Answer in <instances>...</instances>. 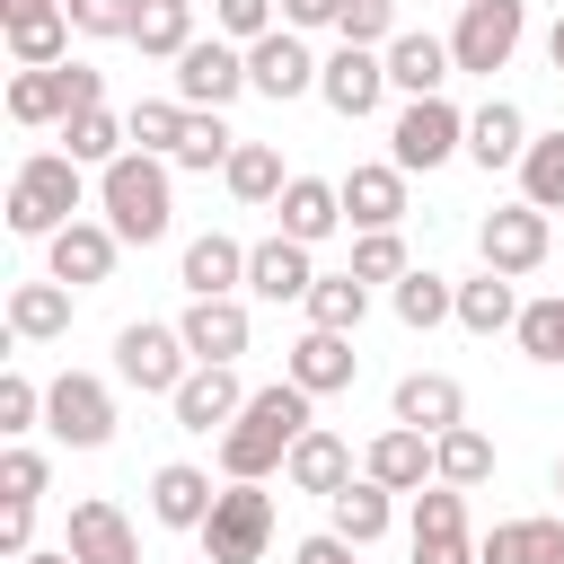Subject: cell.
Wrapping results in <instances>:
<instances>
[{
    "instance_id": "obj_35",
    "label": "cell",
    "mask_w": 564,
    "mask_h": 564,
    "mask_svg": "<svg viewBox=\"0 0 564 564\" xmlns=\"http://www.w3.org/2000/svg\"><path fill=\"white\" fill-rule=\"evenodd\" d=\"M132 44H141L150 62H176V53L194 44V0H141V9H132Z\"/></svg>"
},
{
    "instance_id": "obj_24",
    "label": "cell",
    "mask_w": 564,
    "mask_h": 564,
    "mask_svg": "<svg viewBox=\"0 0 564 564\" xmlns=\"http://www.w3.org/2000/svg\"><path fill=\"white\" fill-rule=\"evenodd\" d=\"M273 212H282V238L317 247V238H335V229H344V185H326V176H291Z\"/></svg>"
},
{
    "instance_id": "obj_8",
    "label": "cell",
    "mask_w": 564,
    "mask_h": 564,
    "mask_svg": "<svg viewBox=\"0 0 564 564\" xmlns=\"http://www.w3.org/2000/svg\"><path fill=\"white\" fill-rule=\"evenodd\" d=\"M44 432H53L62 449H106V441H115V388L88 379V370H62V379L44 388Z\"/></svg>"
},
{
    "instance_id": "obj_19",
    "label": "cell",
    "mask_w": 564,
    "mask_h": 564,
    "mask_svg": "<svg viewBox=\"0 0 564 564\" xmlns=\"http://www.w3.org/2000/svg\"><path fill=\"white\" fill-rule=\"evenodd\" d=\"M79 564H141V538H132V520L106 502V494H88V502H70V538H62Z\"/></svg>"
},
{
    "instance_id": "obj_47",
    "label": "cell",
    "mask_w": 564,
    "mask_h": 564,
    "mask_svg": "<svg viewBox=\"0 0 564 564\" xmlns=\"http://www.w3.org/2000/svg\"><path fill=\"white\" fill-rule=\"evenodd\" d=\"M44 485H53L44 449H26V441H18V449H0V502H35Z\"/></svg>"
},
{
    "instance_id": "obj_27",
    "label": "cell",
    "mask_w": 564,
    "mask_h": 564,
    "mask_svg": "<svg viewBox=\"0 0 564 564\" xmlns=\"http://www.w3.org/2000/svg\"><path fill=\"white\" fill-rule=\"evenodd\" d=\"M212 502H220V494H212V476H203V467H185V458H167V467L150 476V520H159V529H203V520H212Z\"/></svg>"
},
{
    "instance_id": "obj_59",
    "label": "cell",
    "mask_w": 564,
    "mask_h": 564,
    "mask_svg": "<svg viewBox=\"0 0 564 564\" xmlns=\"http://www.w3.org/2000/svg\"><path fill=\"white\" fill-rule=\"evenodd\" d=\"M458 9H467V0H458Z\"/></svg>"
},
{
    "instance_id": "obj_56",
    "label": "cell",
    "mask_w": 564,
    "mask_h": 564,
    "mask_svg": "<svg viewBox=\"0 0 564 564\" xmlns=\"http://www.w3.org/2000/svg\"><path fill=\"white\" fill-rule=\"evenodd\" d=\"M546 564H564V520H555V538H546Z\"/></svg>"
},
{
    "instance_id": "obj_18",
    "label": "cell",
    "mask_w": 564,
    "mask_h": 564,
    "mask_svg": "<svg viewBox=\"0 0 564 564\" xmlns=\"http://www.w3.org/2000/svg\"><path fill=\"white\" fill-rule=\"evenodd\" d=\"M247 291H256V300H273V308H282V300H308V291H317L308 247H300V238H282V229H273V238H256V247H247Z\"/></svg>"
},
{
    "instance_id": "obj_2",
    "label": "cell",
    "mask_w": 564,
    "mask_h": 564,
    "mask_svg": "<svg viewBox=\"0 0 564 564\" xmlns=\"http://www.w3.org/2000/svg\"><path fill=\"white\" fill-rule=\"evenodd\" d=\"M97 203H106V229H115L123 247H150V238H167V220H176L167 159H150V150H123L115 167H97Z\"/></svg>"
},
{
    "instance_id": "obj_29",
    "label": "cell",
    "mask_w": 564,
    "mask_h": 564,
    "mask_svg": "<svg viewBox=\"0 0 564 564\" xmlns=\"http://www.w3.org/2000/svg\"><path fill=\"white\" fill-rule=\"evenodd\" d=\"M9 335L18 344H53V335H70V282H18L9 291Z\"/></svg>"
},
{
    "instance_id": "obj_17",
    "label": "cell",
    "mask_w": 564,
    "mask_h": 564,
    "mask_svg": "<svg viewBox=\"0 0 564 564\" xmlns=\"http://www.w3.org/2000/svg\"><path fill=\"white\" fill-rule=\"evenodd\" d=\"M115 247H123V238H115L106 220H70L62 238H44V273L70 282V291H97V282L115 273Z\"/></svg>"
},
{
    "instance_id": "obj_4",
    "label": "cell",
    "mask_w": 564,
    "mask_h": 564,
    "mask_svg": "<svg viewBox=\"0 0 564 564\" xmlns=\"http://www.w3.org/2000/svg\"><path fill=\"white\" fill-rule=\"evenodd\" d=\"M194 538H203V564H264V546H273V494L264 485H220V502H212V520Z\"/></svg>"
},
{
    "instance_id": "obj_33",
    "label": "cell",
    "mask_w": 564,
    "mask_h": 564,
    "mask_svg": "<svg viewBox=\"0 0 564 564\" xmlns=\"http://www.w3.org/2000/svg\"><path fill=\"white\" fill-rule=\"evenodd\" d=\"M388 511H397V494L370 485V476H352V485L335 494V538H344V546H379V538H388Z\"/></svg>"
},
{
    "instance_id": "obj_34",
    "label": "cell",
    "mask_w": 564,
    "mask_h": 564,
    "mask_svg": "<svg viewBox=\"0 0 564 564\" xmlns=\"http://www.w3.org/2000/svg\"><path fill=\"white\" fill-rule=\"evenodd\" d=\"M520 291L502 282V273H476V282H458V326L467 335H502V326H520Z\"/></svg>"
},
{
    "instance_id": "obj_51",
    "label": "cell",
    "mask_w": 564,
    "mask_h": 564,
    "mask_svg": "<svg viewBox=\"0 0 564 564\" xmlns=\"http://www.w3.org/2000/svg\"><path fill=\"white\" fill-rule=\"evenodd\" d=\"M0 555H9V564L35 555V502H0Z\"/></svg>"
},
{
    "instance_id": "obj_11",
    "label": "cell",
    "mask_w": 564,
    "mask_h": 564,
    "mask_svg": "<svg viewBox=\"0 0 564 564\" xmlns=\"http://www.w3.org/2000/svg\"><path fill=\"white\" fill-rule=\"evenodd\" d=\"M238 88H247V53H238L229 35H194V44L176 53V106H194V115H220Z\"/></svg>"
},
{
    "instance_id": "obj_23",
    "label": "cell",
    "mask_w": 564,
    "mask_h": 564,
    "mask_svg": "<svg viewBox=\"0 0 564 564\" xmlns=\"http://www.w3.org/2000/svg\"><path fill=\"white\" fill-rule=\"evenodd\" d=\"M520 150H529V115H520L511 97H485V106L467 115V159L494 176V167H520Z\"/></svg>"
},
{
    "instance_id": "obj_20",
    "label": "cell",
    "mask_w": 564,
    "mask_h": 564,
    "mask_svg": "<svg viewBox=\"0 0 564 564\" xmlns=\"http://www.w3.org/2000/svg\"><path fill=\"white\" fill-rule=\"evenodd\" d=\"M335 185H344V220L352 229H397L405 220V167L397 159H370V167H352Z\"/></svg>"
},
{
    "instance_id": "obj_15",
    "label": "cell",
    "mask_w": 564,
    "mask_h": 564,
    "mask_svg": "<svg viewBox=\"0 0 564 564\" xmlns=\"http://www.w3.org/2000/svg\"><path fill=\"white\" fill-rule=\"evenodd\" d=\"M361 476H370V485H388V494H423V485H441V449H432V432L388 423V432L361 449Z\"/></svg>"
},
{
    "instance_id": "obj_58",
    "label": "cell",
    "mask_w": 564,
    "mask_h": 564,
    "mask_svg": "<svg viewBox=\"0 0 564 564\" xmlns=\"http://www.w3.org/2000/svg\"><path fill=\"white\" fill-rule=\"evenodd\" d=\"M555 494H564V458H555Z\"/></svg>"
},
{
    "instance_id": "obj_14",
    "label": "cell",
    "mask_w": 564,
    "mask_h": 564,
    "mask_svg": "<svg viewBox=\"0 0 564 564\" xmlns=\"http://www.w3.org/2000/svg\"><path fill=\"white\" fill-rule=\"evenodd\" d=\"M317 97L344 115V123H361V115H379V97H388V53H361V44H335L326 62H317Z\"/></svg>"
},
{
    "instance_id": "obj_54",
    "label": "cell",
    "mask_w": 564,
    "mask_h": 564,
    "mask_svg": "<svg viewBox=\"0 0 564 564\" xmlns=\"http://www.w3.org/2000/svg\"><path fill=\"white\" fill-rule=\"evenodd\" d=\"M546 62H555V79H564V18L546 26Z\"/></svg>"
},
{
    "instance_id": "obj_42",
    "label": "cell",
    "mask_w": 564,
    "mask_h": 564,
    "mask_svg": "<svg viewBox=\"0 0 564 564\" xmlns=\"http://www.w3.org/2000/svg\"><path fill=\"white\" fill-rule=\"evenodd\" d=\"M432 449H441V485H458V494H476V485L494 476V441H485L476 423H458V432H441Z\"/></svg>"
},
{
    "instance_id": "obj_44",
    "label": "cell",
    "mask_w": 564,
    "mask_h": 564,
    "mask_svg": "<svg viewBox=\"0 0 564 564\" xmlns=\"http://www.w3.org/2000/svg\"><path fill=\"white\" fill-rule=\"evenodd\" d=\"M229 150H238V132H229V123H220V115H194V123H185V141H176V159H167V167H203V176H212V167H229Z\"/></svg>"
},
{
    "instance_id": "obj_55",
    "label": "cell",
    "mask_w": 564,
    "mask_h": 564,
    "mask_svg": "<svg viewBox=\"0 0 564 564\" xmlns=\"http://www.w3.org/2000/svg\"><path fill=\"white\" fill-rule=\"evenodd\" d=\"M18 9H62V0H0V18H18Z\"/></svg>"
},
{
    "instance_id": "obj_39",
    "label": "cell",
    "mask_w": 564,
    "mask_h": 564,
    "mask_svg": "<svg viewBox=\"0 0 564 564\" xmlns=\"http://www.w3.org/2000/svg\"><path fill=\"white\" fill-rule=\"evenodd\" d=\"M520 203L564 212V132H538V141L520 150Z\"/></svg>"
},
{
    "instance_id": "obj_40",
    "label": "cell",
    "mask_w": 564,
    "mask_h": 564,
    "mask_svg": "<svg viewBox=\"0 0 564 564\" xmlns=\"http://www.w3.org/2000/svg\"><path fill=\"white\" fill-rule=\"evenodd\" d=\"M123 123H132V150H150V159H176V141H185L194 106H176V97H141Z\"/></svg>"
},
{
    "instance_id": "obj_12",
    "label": "cell",
    "mask_w": 564,
    "mask_h": 564,
    "mask_svg": "<svg viewBox=\"0 0 564 564\" xmlns=\"http://www.w3.org/2000/svg\"><path fill=\"white\" fill-rule=\"evenodd\" d=\"M414 564H476V538H467V494L458 485H423L414 494V538H405Z\"/></svg>"
},
{
    "instance_id": "obj_1",
    "label": "cell",
    "mask_w": 564,
    "mask_h": 564,
    "mask_svg": "<svg viewBox=\"0 0 564 564\" xmlns=\"http://www.w3.org/2000/svg\"><path fill=\"white\" fill-rule=\"evenodd\" d=\"M308 405H317V397H308V388H291V379L256 388V397H247V414L220 432V476H229V485H264V476L300 449V432H317V423H308Z\"/></svg>"
},
{
    "instance_id": "obj_48",
    "label": "cell",
    "mask_w": 564,
    "mask_h": 564,
    "mask_svg": "<svg viewBox=\"0 0 564 564\" xmlns=\"http://www.w3.org/2000/svg\"><path fill=\"white\" fill-rule=\"evenodd\" d=\"M70 9V35H123L132 44V9L141 0H62Z\"/></svg>"
},
{
    "instance_id": "obj_43",
    "label": "cell",
    "mask_w": 564,
    "mask_h": 564,
    "mask_svg": "<svg viewBox=\"0 0 564 564\" xmlns=\"http://www.w3.org/2000/svg\"><path fill=\"white\" fill-rule=\"evenodd\" d=\"M335 35H344V44H361V53H388L405 26H397V0H344Z\"/></svg>"
},
{
    "instance_id": "obj_32",
    "label": "cell",
    "mask_w": 564,
    "mask_h": 564,
    "mask_svg": "<svg viewBox=\"0 0 564 564\" xmlns=\"http://www.w3.org/2000/svg\"><path fill=\"white\" fill-rule=\"evenodd\" d=\"M308 308V326H326V335H361V317H370V282L344 264V273H317V291L300 300Z\"/></svg>"
},
{
    "instance_id": "obj_36",
    "label": "cell",
    "mask_w": 564,
    "mask_h": 564,
    "mask_svg": "<svg viewBox=\"0 0 564 564\" xmlns=\"http://www.w3.org/2000/svg\"><path fill=\"white\" fill-rule=\"evenodd\" d=\"M220 176H229V194H238V203H282V185H291V176H282V150H273V141H238Z\"/></svg>"
},
{
    "instance_id": "obj_21",
    "label": "cell",
    "mask_w": 564,
    "mask_h": 564,
    "mask_svg": "<svg viewBox=\"0 0 564 564\" xmlns=\"http://www.w3.org/2000/svg\"><path fill=\"white\" fill-rule=\"evenodd\" d=\"M291 388H308V397H335V388H352L361 379V352H352V335H326V326H308L300 344H291V370H282Z\"/></svg>"
},
{
    "instance_id": "obj_30",
    "label": "cell",
    "mask_w": 564,
    "mask_h": 564,
    "mask_svg": "<svg viewBox=\"0 0 564 564\" xmlns=\"http://www.w3.org/2000/svg\"><path fill=\"white\" fill-rule=\"evenodd\" d=\"M282 476H291L300 494H326V502H335V494L352 485V449H344V441L317 423V432H300V449L282 458Z\"/></svg>"
},
{
    "instance_id": "obj_41",
    "label": "cell",
    "mask_w": 564,
    "mask_h": 564,
    "mask_svg": "<svg viewBox=\"0 0 564 564\" xmlns=\"http://www.w3.org/2000/svg\"><path fill=\"white\" fill-rule=\"evenodd\" d=\"M388 300H397V317H405L414 335H423V326H441V317H458V282H441V273H423V264H414Z\"/></svg>"
},
{
    "instance_id": "obj_49",
    "label": "cell",
    "mask_w": 564,
    "mask_h": 564,
    "mask_svg": "<svg viewBox=\"0 0 564 564\" xmlns=\"http://www.w3.org/2000/svg\"><path fill=\"white\" fill-rule=\"evenodd\" d=\"M35 414H44V388H35L26 370H9V379H0V432L18 441V432H35Z\"/></svg>"
},
{
    "instance_id": "obj_5",
    "label": "cell",
    "mask_w": 564,
    "mask_h": 564,
    "mask_svg": "<svg viewBox=\"0 0 564 564\" xmlns=\"http://www.w3.org/2000/svg\"><path fill=\"white\" fill-rule=\"evenodd\" d=\"M520 35H529V0H467L458 26H449V62L476 70V79H494L520 53Z\"/></svg>"
},
{
    "instance_id": "obj_37",
    "label": "cell",
    "mask_w": 564,
    "mask_h": 564,
    "mask_svg": "<svg viewBox=\"0 0 564 564\" xmlns=\"http://www.w3.org/2000/svg\"><path fill=\"white\" fill-rule=\"evenodd\" d=\"M62 141H70V159H79V167H115V159H123V141H132V123H123V115H106V106H88V115H70V123H62Z\"/></svg>"
},
{
    "instance_id": "obj_45",
    "label": "cell",
    "mask_w": 564,
    "mask_h": 564,
    "mask_svg": "<svg viewBox=\"0 0 564 564\" xmlns=\"http://www.w3.org/2000/svg\"><path fill=\"white\" fill-rule=\"evenodd\" d=\"M511 335H520V352H529V361H564V291H555V300H529Z\"/></svg>"
},
{
    "instance_id": "obj_57",
    "label": "cell",
    "mask_w": 564,
    "mask_h": 564,
    "mask_svg": "<svg viewBox=\"0 0 564 564\" xmlns=\"http://www.w3.org/2000/svg\"><path fill=\"white\" fill-rule=\"evenodd\" d=\"M26 564H79V555H70V546H53V555H26Z\"/></svg>"
},
{
    "instance_id": "obj_28",
    "label": "cell",
    "mask_w": 564,
    "mask_h": 564,
    "mask_svg": "<svg viewBox=\"0 0 564 564\" xmlns=\"http://www.w3.org/2000/svg\"><path fill=\"white\" fill-rule=\"evenodd\" d=\"M458 62H449V35H423V26H405L397 44H388V88H405V97H441V79H449Z\"/></svg>"
},
{
    "instance_id": "obj_26",
    "label": "cell",
    "mask_w": 564,
    "mask_h": 564,
    "mask_svg": "<svg viewBox=\"0 0 564 564\" xmlns=\"http://www.w3.org/2000/svg\"><path fill=\"white\" fill-rule=\"evenodd\" d=\"M176 335H185L194 361H238V352H247V308H238V300H185Z\"/></svg>"
},
{
    "instance_id": "obj_25",
    "label": "cell",
    "mask_w": 564,
    "mask_h": 564,
    "mask_svg": "<svg viewBox=\"0 0 564 564\" xmlns=\"http://www.w3.org/2000/svg\"><path fill=\"white\" fill-rule=\"evenodd\" d=\"M176 282H185L194 300H238V282H247V247H238V238H220V229H203V238L185 247Z\"/></svg>"
},
{
    "instance_id": "obj_3",
    "label": "cell",
    "mask_w": 564,
    "mask_h": 564,
    "mask_svg": "<svg viewBox=\"0 0 564 564\" xmlns=\"http://www.w3.org/2000/svg\"><path fill=\"white\" fill-rule=\"evenodd\" d=\"M79 159L70 150H35L18 176H9V229L18 238H62L70 220H79Z\"/></svg>"
},
{
    "instance_id": "obj_22",
    "label": "cell",
    "mask_w": 564,
    "mask_h": 564,
    "mask_svg": "<svg viewBox=\"0 0 564 564\" xmlns=\"http://www.w3.org/2000/svg\"><path fill=\"white\" fill-rule=\"evenodd\" d=\"M388 405H397V423H414V432H432V441L467 423V397H458V379H449V370H405Z\"/></svg>"
},
{
    "instance_id": "obj_7",
    "label": "cell",
    "mask_w": 564,
    "mask_h": 564,
    "mask_svg": "<svg viewBox=\"0 0 564 564\" xmlns=\"http://www.w3.org/2000/svg\"><path fill=\"white\" fill-rule=\"evenodd\" d=\"M458 150H467V115H458L449 97H405V115L388 123V159H397L405 176H414V167L432 176V167L458 159Z\"/></svg>"
},
{
    "instance_id": "obj_9",
    "label": "cell",
    "mask_w": 564,
    "mask_h": 564,
    "mask_svg": "<svg viewBox=\"0 0 564 564\" xmlns=\"http://www.w3.org/2000/svg\"><path fill=\"white\" fill-rule=\"evenodd\" d=\"M115 370H123V388H141V397H176V388H185V370H194V352H185V335H176V326L132 317V326L115 335Z\"/></svg>"
},
{
    "instance_id": "obj_53",
    "label": "cell",
    "mask_w": 564,
    "mask_h": 564,
    "mask_svg": "<svg viewBox=\"0 0 564 564\" xmlns=\"http://www.w3.org/2000/svg\"><path fill=\"white\" fill-rule=\"evenodd\" d=\"M344 18V0H282V26L300 35V26H335Z\"/></svg>"
},
{
    "instance_id": "obj_52",
    "label": "cell",
    "mask_w": 564,
    "mask_h": 564,
    "mask_svg": "<svg viewBox=\"0 0 564 564\" xmlns=\"http://www.w3.org/2000/svg\"><path fill=\"white\" fill-rule=\"evenodd\" d=\"M352 555H361V546H344L335 529H317V538H300V546H291V564H352Z\"/></svg>"
},
{
    "instance_id": "obj_10",
    "label": "cell",
    "mask_w": 564,
    "mask_h": 564,
    "mask_svg": "<svg viewBox=\"0 0 564 564\" xmlns=\"http://www.w3.org/2000/svg\"><path fill=\"white\" fill-rule=\"evenodd\" d=\"M476 256H485V273H502V282L538 273V264H546V212H538V203H494V212L476 220Z\"/></svg>"
},
{
    "instance_id": "obj_6",
    "label": "cell",
    "mask_w": 564,
    "mask_h": 564,
    "mask_svg": "<svg viewBox=\"0 0 564 564\" xmlns=\"http://www.w3.org/2000/svg\"><path fill=\"white\" fill-rule=\"evenodd\" d=\"M88 106H106V70H88V62L18 70V79H9V115H18V123H70V115H88Z\"/></svg>"
},
{
    "instance_id": "obj_13",
    "label": "cell",
    "mask_w": 564,
    "mask_h": 564,
    "mask_svg": "<svg viewBox=\"0 0 564 564\" xmlns=\"http://www.w3.org/2000/svg\"><path fill=\"white\" fill-rule=\"evenodd\" d=\"M247 397H256V388H238L229 361H194L167 405H176V432H203V441H212V432H229V423L247 414Z\"/></svg>"
},
{
    "instance_id": "obj_31",
    "label": "cell",
    "mask_w": 564,
    "mask_h": 564,
    "mask_svg": "<svg viewBox=\"0 0 564 564\" xmlns=\"http://www.w3.org/2000/svg\"><path fill=\"white\" fill-rule=\"evenodd\" d=\"M9 53H18V70H62L70 62V9H18Z\"/></svg>"
},
{
    "instance_id": "obj_46",
    "label": "cell",
    "mask_w": 564,
    "mask_h": 564,
    "mask_svg": "<svg viewBox=\"0 0 564 564\" xmlns=\"http://www.w3.org/2000/svg\"><path fill=\"white\" fill-rule=\"evenodd\" d=\"M352 273H361V282H405V273H414V264H405V238H397V229H361V238H352Z\"/></svg>"
},
{
    "instance_id": "obj_50",
    "label": "cell",
    "mask_w": 564,
    "mask_h": 564,
    "mask_svg": "<svg viewBox=\"0 0 564 564\" xmlns=\"http://www.w3.org/2000/svg\"><path fill=\"white\" fill-rule=\"evenodd\" d=\"M212 18H220L229 44H264L273 35V0H212Z\"/></svg>"
},
{
    "instance_id": "obj_16",
    "label": "cell",
    "mask_w": 564,
    "mask_h": 564,
    "mask_svg": "<svg viewBox=\"0 0 564 564\" xmlns=\"http://www.w3.org/2000/svg\"><path fill=\"white\" fill-rule=\"evenodd\" d=\"M247 88H256V97H273V106L308 97V88H317V62H308V44H300L291 26H273L264 44H247Z\"/></svg>"
},
{
    "instance_id": "obj_38",
    "label": "cell",
    "mask_w": 564,
    "mask_h": 564,
    "mask_svg": "<svg viewBox=\"0 0 564 564\" xmlns=\"http://www.w3.org/2000/svg\"><path fill=\"white\" fill-rule=\"evenodd\" d=\"M546 538H555V520H546V511L494 520V538L476 546V564H546Z\"/></svg>"
}]
</instances>
